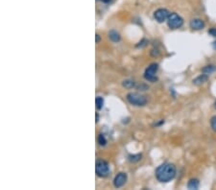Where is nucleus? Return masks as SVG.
<instances>
[{
	"mask_svg": "<svg viewBox=\"0 0 216 190\" xmlns=\"http://www.w3.org/2000/svg\"><path fill=\"white\" fill-rule=\"evenodd\" d=\"M176 166L173 163L165 162L161 164L155 172L156 178L161 182H171L176 176Z\"/></svg>",
	"mask_w": 216,
	"mask_h": 190,
	"instance_id": "1",
	"label": "nucleus"
},
{
	"mask_svg": "<svg viewBox=\"0 0 216 190\" xmlns=\"http://www.w3.org/2000/svg\"><path fill=\"white\" fill-rule=\"evenodd\" d=\"M128 102L135 107H143L147 104V98L138 92H130L127 94Z\"/></svg>",
	"mask_w": 216,
	"mask_h": 190,
	"instance_id": "2",
	"label": "nucleus"
},
{
	"mask_svg": "<svg viewBox=\"0 0 216 190\" xmlns=\"http://www.w3.org/2000/svg\"><path fill=\"white\" fill-rule=\"evenodd\" d=\"M167 24L169 26V28L172 30H176L181 28L183 25V19L181 15H179L176 13H171L169 18L167 19Z\"/></svg>",
	"mask_w": 216,
	"mask_h": 190,
	"instance_id": "3",
	"label": "nucleus"
},
{
	"mask_svg": "<svg viewBox=\"0 0 216 190\" xmlns=\"http://www.w3.org/2000/svg\"><path fill=\"white\" fill-rule=\"evenodd\" d=\"M95 172L96 175L101 178H105L110 174V165L107 161L100 160L96 161L95 164Z\"/></svg>",
	"mask_w": 216,
	"mask_h": 190,
	"instance_id": "4",
	"label": "nucleus"
},
{
	"mask_svg": "<svg viewBox=\"0 0 216 190\" xmlns=\"http://www.w3.org/2000/svg\"><path fill=\"white\" fill-rule=\"evenodd\" d=\"M158 69H159V65H158V63H152V65H150L146 68V70L144 72L145 80H147L149 82H152V83L157 82L158 81V77H157Z\"/></svg>",
	"mask_w": 216,
	"mask_h": 190,
	"instance_id": "5",
	"label": "nucleus"
},
{
	"mask_svg": "<svg viewBox=\"0 0 216 190\" xmlns=\"http://www.w3.org/2000/svg\"><path fill=\"white\" fill-rule=\"evenodd\" d=\"M170 12H169L167 9L164 8H160L157 11H155L154 13V18H155L159 23H162L164 21H166L170 15Z\"/></svg>",
	"mask_w": 216,
	"mask_h": 190,
	"instance_id": "6",
	"label": "nucleus"
},
{
	"mask_svg": "<svg viewBox=\"0 0 216 190\" xmlns=\"http://www.w3.org/2000/svg\"><path fill=\"white\" fill-rule=\"evenodd\" d=\"M127 180H128V176H127L126 173H124V172L118 173L117 175L115 176L114 180H113V185H114V187L115 188L122 187L123 185L126 183Z\"/></svg>",
	"mask_w": 216,
	"mask_h": 190,
	"instance_id": "7",
	"label": "nucleus"
},
{
	"mask_svg": "<svg viewBox=\"0 0 216 190\" xmlns=\"http://www.w3.org/2000/svg\"><path fill=\"white\" fill-rule=\"evenodd\" d=\"M189 26L192 30H195V31H198V30H202L205 28L206 26V23L203 19L201 18H193L191 19L190 23H189Z\"/></svg>",
	"mask_w": 216,
	"mask_h": 190,
	"instance_id": "8",
	"label": "nucleus"
},
{
	"mask_svg": "<svg viewBox=\"0 0 216 190\" xmlns=\"http://www.w3.org/2000/svg\"><path fill=\"white\" fill-rule=\"evenodd\" d=\"M208 75H206V74H202V75H200L198 76L197 78H195L194 80H193V84L195 86H201L203 84H205L206 82H208Z\"/></svg>",
	"mask_w": 216,
	"mask_h": 190,
	"instance_id": "9",
	"label": "nucleus"
},
{
	"mask_svg": "<svg viewBox=\"0 0 216 190\" xmlns=\"http://www.w3.org/2000/svg\"><path fill=\"white\" fill-rule=\"evenodd\" d=\"M200 186V182L198 179H190L187 182V188L190 190H196Z\"/></svg>",
	"mask_w": 216,
	"mask_h": 190,
	"instance_id": "10",
	"label": "nucleus"
},
{
	"mask_svg": "<svg viewBox=\"0 0 216 190\" xmlns=\"http://www.w3.org/2000/svg\"><path fill=\"white\" fill-rule=\"evenodd\" d=\"M109 38L113 42H119L120 40H121V37H120L119 33H118V32H116V31H114V30L110 31Z\"/></svg>",
	"mask_w": 216,
	"mask_h": 190,
	"instance_id": "11",
	"label": "nucleus"
},
{
	"mask_svg": "<svg viewBox=\"0 0 216 190\" xmlns=\"http://www.w3.org/2000/svg\"><path fill=\"white\" fill-rule=\"evenodd\" d=\"M216 71V66L213 65H209V66H206L205 67L202 68V72L206 75H210L213 72Z\"/></svg>",
	"mask_w": 216,
	"mask_h": 190,
	"instance_id": "12",
	"label": "nucleus"
},
{
	"mask_svg": "<svg viewBox=\"0 0 216 190\" xmlns=\"http://www.w3.org/2000/svg\"><path fill=\"white\" fill-rule=\"evenodd\" d=\"M122 86L124 87L125 88L131 89V88H133V87H135V83H134V81H133V80H125V81H123Z\"/></svg>",
	"mask_w": 216,
	"mask_h": 190,
	"instance_id": "13",
	"label": "nucleus"
},
{
	"mask_svg": "<svg viewBox=\"0 0 216 190\" xmlns=\"http://www.w3.org/2000/svg\"><path fill=\"white\" fill-rule=\"evenodd\" d=\"M95 104L97 109H102V108L104 107V99L100 96H97L95 99Z\"/></svg>",
	"mask_w": 216,
	"mask_h": 190,
	"instance_id": "14",
	"label": "nucleus"
},
{
	"mask_svg": "<svg viewBox=\"0 0 216 190\" xmlns=\"http://www.w3.org/2000/svg\"><path fill=\"white\" fill-rule=\"evenodd\" d=\"M141 155L140 154H137V155H131V156H129V161H131V162H137V161H140V160H141Z\"/></svg>",
	"mask_w": 216,
	"mask_h": 190,
	"instance_id": "15",
	"label": "nucleus"
},
{
	"mask_svg": "<svg viewBox=\"0 0 216 190\" xmlns=\"http://www.w3.org/2000/svg\"><path fill=\"white\" fill-rule=\"evenodd\" d=\"M98 143L100 146H105L107 144V139L103 134L99 135V136H98Z\"/></svg>",
	"mask_w": 216,
	"mask_h": 190,
	"instance_id": "16",
	"label": "nucleus"
},
{
	"mask_svg": "<svg viewBox=\"0 0 216 190\" xmlns=\"http://www.w3.org/2000/svg\"><path fill=\"white\" fill-rule=\"evenodd\" d=\"M210 127H211L212 131L216 133V115L211 117V119H210Z\"/></svg>",
	"mask_w": 216,
	"mask_h": 190,
	"instance_id": "17",
	"label": "nucleus"
},
{
	"mask_svg": "<svg viewBox=\"0 0 216 190\" xmlns=\"http://www.w3.org/2000/svg\"><path fill=\"white\" fill-rule=\"evenodd\" d=\"M208 34L213 37V38H216V28H210L208 30Z\"/></svg>",
	"mask_w": 216,
	"mask_h": 190,
	"instance_id": "18",
	"label": "nucleus"
},
{
	"mask_svg": "<svg viewBox=\"0 0 216 190\" xmlns=\"http://www.w3.org/2000/svg\"><path fill=\"white\" fill-rule=\"evenodd\" d=\"M100 40H101L100 36H99L98 34H96V36H95V42H96V43H99Z\"/></svg>",
	"mask_w": 216,
	"mask_h": 190,
	"instance_id": "19",
	"label": "nucleus"
},
{
	"mask_svg": "<svg viewBox=\"0 0 216 190\" xmlns=\"http://www.w3.org/2000/svg\"><path fill=\"white\" fill-rule=\"evenodd\" d=\"M99 121V117H98V114L96 113V122H98Z\"/></svg>",
	"mask_w": 216,
	"mask_h": 190,
	"instance_id": "20",
	"label": "nucleus"
},
{
	"mask_svg": "<svg viewBox=\"0 0 216 190\" xmlns=\"http://www.w3.org/2000/svg\"><path fill=\"white\" fill-rule=\"evenodd\" d=\"M214 108L216 109V101H215V103H214Z\"/></svg>",
	"mask_w": 216,
	"mask_h": 190,
	"instance_id": "21",
	"label": "nucleus"
}]
</instances>
